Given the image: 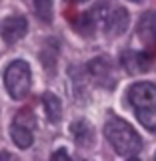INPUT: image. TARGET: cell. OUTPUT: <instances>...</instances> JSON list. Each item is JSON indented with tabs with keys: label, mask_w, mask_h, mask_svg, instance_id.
<instances>
[{
	"label": "cell",
	"mask_w": 156,
	"mask_h": 161,
	"mask_svg": "<svg viewBox=\"0 0 156 161\" xmlns=\"http://www.w3.org/2000/svg\"><path fill=\"white\" fill-rule=\"evenodd\" d=\"M104 135H106L108 143L114 147L118 155L130 157V155H136L142 149V139L140 135L134 131L124 119L120 117H110L104 125Z\"/></svg>",
	"instance_id": "1"
},
{
	"label": "cell",
	"mask_w": 156,
	"mask_h": 161,
	"mask_svg": "<svg viewBox=\"0 0 156 161\" xmlns=\"http://www.w3.org/2000/svg\"><path fill=\"white\" fill-rule=\"evenodd\" d=\"M138 121L150 131H156V85L134 83L126 95Z\"/></svg>",
	"instance_id": "2"
},
{
	"label": "cell",
	"mask_w": 156,
	"mask_h": 161,
	"mask_svg": "<svg viewBox=\"0 0 156 161\" xmlns=\"http://www.w3.org/2000/svg\"><path fill=\"white\" fill-rule=\"evenodd\" d=\"M4 85L12 99H24L32 87V75L30 67L24 60H12L4 70Z\"/></svg>",
	"instance_id": "3"
},
{
	"label": "cell",
	"mask_w": 156,
	"mask_h": 161,
	"mask_svg": "<svg viewBox=\"0 0 156 161\" xmlns=\"http://www.w3.org/2000/svg\"><path fill=\"white\" fill-rule=\"evenodd\" d=\"M34 125L36 119L30 111H20L16 115V119L12 121V127H10V137L18 145L20 149H28L34 141Z\"/></svg>",
	"instance_id": "4"
},
{
	"label": "cell",
	"mask_w": 156,
	"mask_h": 161,
	"mask_svg": "<svg viewBox=\"0 0 156 161\" xmlns=\"http://www.w3.org/2000/svg\"><path fill=\"white\" fill-rule=\"evenodd\" d=\"M88 73L94 79V83L102 89H112L116 85V70L106 57H98L88 63Z\"/></svg>",
	"instance_id": "5"
},
{
	"label": "cell",
	"mask_w": 156,
	"mask_h": 161,
	"mask_svg": "<svg viewBox=\"0 0 156 161\" xmlns=\"http://www.w3.org/2000/svg\"><path fill=\"white\" fill-rule=\"evenodd\" d=\"M138 38L146 54H156V12H146L138 22Z\"/></svg>",
	"instance_id": "6"
},
{
	"label": "cell",
	"mask_w": 156,
	"mask_h": 161,
	"mask_svg": "<svg viewBox=\"0 0 156 161\" xmlns=\"http://www.w3.org/2000/svg\"><path fill=\"white\" fill-rule=\"evenodd\" d=\"M26 18L22 16H6L0 20V36L6 42H16L26 34Z\"/></svg>",
	"instance_id": "7"
},
{
	"label": "cell",
	"mask_w": 156,
	"mask_h": 161,
	"mask_svg": "<svg viewBox=\"0 0 156 161\" xmlns=\"http://www.w3.org/2000/svg\"><path fill=\"white\" fill-rule=\"evenodd\" d=\"M122 67L130 75H140L150 69V54L138 53V50H126L122 53Z\"/></svg>",
	"instance_id": "8"
},
{
	"label": "cell",
	"mask_w": 156,
	"mask_h": 161,
	"mask_svg": "<svg viewBox=\"0 0 156 161\" xmlns=\"http://www.w3.org/2000/svg\"><path fill=\"white\" fill-rule=\"evenodd\" d=\"M72 135H74V139H76V143L82 145V147H90V143H92V139H94L92 127H90L88 121H84V119L72 123Z\"/></svg>",
	"instance_id": "9"
},
{
	"label": "cell",
	"mask_w": 156,
	"mask_h": 161,
	"mask_svg": "<svg viewBox=\"0 0 156 161\" xmlns=\"http://www.w3.org/2000/svg\"><path fill=\"white\" fill-rule=\"evenodd\" d=\"M42 105H44V111H46V117L52 123H56L60 119V115H62V103H60V99L52 93H46L42 97Z\"/></svg>",
	"instance_id": "10"
},
{
	"label": "cell",
	"mask_w": 156,
	"mask_h": 161,
	"mask_svg": "<svg viewBox=\"0 0 156 161\" xmlns=\"http://www.w3.org/2000/svg\"><path fill=\"white\" fill-rule=\"evenodd\" d=\"M34 10L42 22L52 20V0H34Z\"/></svg>",
	"instance_id": "11"
},
{
	"label": "cell",
	"mask_w": 156,
	"mask_h": 161,
	"mask_svg": "<svg viewBox=\"0 0 156 161\" xmlns=\"http://www.w3.org/2000/svg\"><path fill=\"white\" fill-rule=\"evenodd\" d=\"M50 161H70V157H68L66 149H58V151H54V153H52Z\"/></svg>",
	"instance_id": "12"
},
{
	"label": "cell",
	"mask_w": 156,
	"mask_h": 161,
	"mask_svg": "<svg viewBox=\"0 0 156 161\" xmlns=\"http://www.w3.org/2000/svg\"><path fill=\"white\" fill-rule=\"evenodd\" d=\"M68 2H80V0H68Z\"/></svg>",
	"instance_id": "13"
},
{
	"label": "cell",
	"mask_w": 156,
	"mask_h": 161,
	"mask_svg": "<svg viewBox=\"0 0 156 161\" xmlns=\"http://www.w3.org/2000/svg\"><path fill=\"white\" fill-rule=\"evenodd\" d=\"M152 161H156V153H154V157H152Z\"/></svg>",
	"instance_id": "14"
},
{
	"label": "cell",
	"mask_w": 156,
	"mask_h": 161,
	"mask_svg": "<svg viewBox=\"0 0 156 161\" xmlns=\"http://www.w3.org/2000/svg\"><path fill=\"white\" fill-rule=\"evenodd\" d=\"M128 161H138V159H128Z\"/></svg>",
	"instance_id": "15"
},
{
	"label": "cell",
	"mask_w": 156,
	"mask_h": 161,
	"mask_svg": "<svg viewBox=\"0 0 156 161\" xmlns=\"http://www.w3.org/2000/svg\"><path fill=\"white\" fill-rule=\"evenodd\" d=\"M132 2H140V0H132Z\"/></svg>",
	"instance_id": "16"
}]
</instances>
